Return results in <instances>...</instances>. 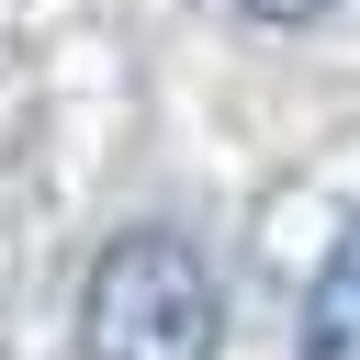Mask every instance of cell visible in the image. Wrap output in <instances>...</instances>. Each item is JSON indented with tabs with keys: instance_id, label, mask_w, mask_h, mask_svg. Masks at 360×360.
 I'll use <instances>...</instances> for the list:
<instances>
[{
	"instance_id": "6da1fadb",
	"label": "cell",
	"mask_w": 360,
	"mask_h": 360,
	"mask_svg": "<svg viewBox=\"0 0 360 360\" xmlns=\"http://www.w3.org/2000/svg\"><path fill=\"white\" fill-rule=\"evenodd\" d=\"M214 338H225V292H214L191 236L135 225V236L101 248V270L79 292V349L90 360H214Z\"/></svg>"
},
{
	"instance_id": "7a4b0ae2",
	"label": "cell",
	"mask_w": 360,
	"mask_h": 360,
	"mask_svg": "<svg viewBox=\"0 0 360 360\" xmlns=\"http://www.w3.org/2000/svg\"><path fill=\"white\" fill-rule=\"evenodd\" d=\"M304 360H360V225L326 248V270L304 292Z\"/></svg>"
},
{
	"instance_id": "3957f363",
	"label": "cell",
	"mask_w": 360,
	"mask_h": 360,
	"mask_svg": "<svg viewBox=\"0 0 360 360\" xmlns=\"http://www.w3.org/2000/svg\"><path fill=\"white\" fill-rule=\"evenodd\" d=\"M248 22H315V11H338V0H236Z\"/></svg>"
}]
</instances>
